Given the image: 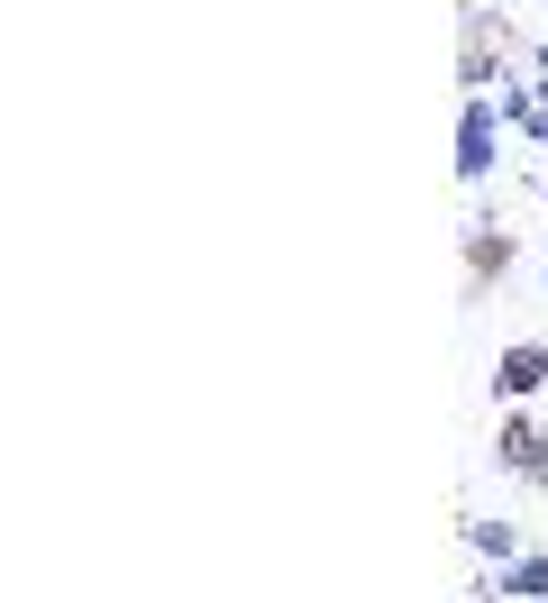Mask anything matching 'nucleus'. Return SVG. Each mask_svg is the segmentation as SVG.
<instances>
[{
	"mask_svg": "<svg viewBox=\"0 0 548 603\" xmlns=\"http://www.w3.org/2000/svg\"><path fill=\"white\" fill-rule=\"evenodd\" d=\"M539 375H548V357H539V348H512V357H503V393H530Z\"/></svg>",
	"mask_w": 548,
	"mask_h": 603,
	"instance_id": "obj_1",
	"label": "nucleus"
},
{
	"mask_svg": "<svg viewBox=\"0 0 548 603\" xmlns=\"http://www.w3.org/2000/svg\"><path fill=\"white\" fill-rule=\"evenodd\" d=\"M503 449H512V466H521V476H539V466H548V457H539V439H530V430H512V439H503Z\"/></svg>",
	"mask_w": 548,
	"mask_h": 603,
	"instance_id": "obj_2",
	"label": "nucleus"
}]
</instances>
